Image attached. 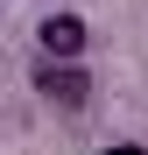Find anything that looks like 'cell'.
<instances>
[{"mask_svg": "<svg viewBox=\"0 0 148 155\" xmlns=\"http://www.w3.org/2000/svg\"><path fill=\"white\" fill-rule=\"evenodd\" d=\"M35 92L49 99V106H64V113H78L85 99H92V71H85V64H71V57H49V64L35 71Z\"/></svg>", "mask_w": 148, "mask_h": 155, "instance_id": "6da1fadb", "label": "cell"}, {"mask_svg": "<svg viewBox=\"0 0 148 155\" xmlns=\"http://www.w3.org/2000/svg\"><path fill=\"white\" fill-rule=\"evenodd\" d=\"M42 49H49V57H78V49H85V21L78 14H49L42 21Z\"/></svg>", "mask_w": 148, "mask_h": 155, "instance_id": "7a4b0ae2", "label": "cell"}, {"mask_svg": "<svg viewBox=\"0 0 148 155\" xmlns=\"http://www.w3.org/2000/svg\"><path fill=\"white\" fill-rule=\"evenodd\" d=\"M106 155H141V148H106Z\"/></svg>", "mask_w": 148, "mask_h": 155, "instance_id": "3957f363", "label": "cell"}]
</instances>
